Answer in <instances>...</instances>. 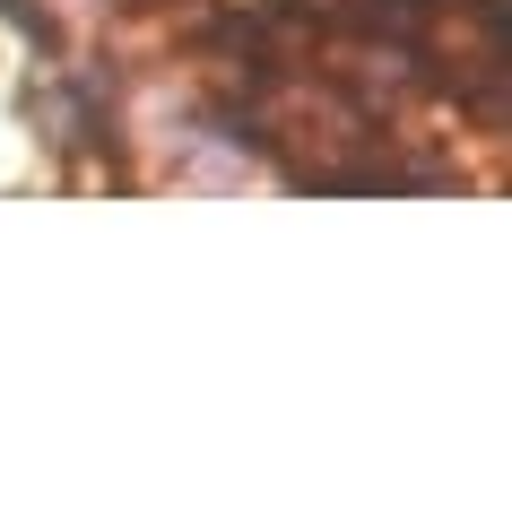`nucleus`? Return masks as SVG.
I'll return each mask as SVG.
<instances>
[{
  "label": "nucleus",
  "mask_w": 512,
  "mask_h": 512,
  "mask_svg": "<svg viewBox=\"0 0 512 512\" xmlns=\"http://www.w3.org/2000/svg\"><path fill=\"white\" fill-rule=\"evenodd\" d=\"M0 18H9V27H18V35H27V44H35V53H53V18H35V9H27V0H0Z\"/></svg>",
  "instance_id": "1"
}]
</instances>
